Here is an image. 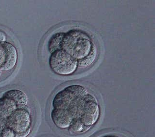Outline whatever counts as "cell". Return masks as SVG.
<instances>
[{
    "label": "cell",
    "instance_id": "6da1fadb",
    "mask_svg": "<svg viewBox=\"0 0 155 137\" xmlns=\"http://www.w3.org/2000/svg\"><path fill=\"white\" fill-rule=\"evenodd\" d=\"M93 45L91 39L85 32L80 30H71L65 33L61 49L79 60L90 53Z\"/></svg>",
    "mask_w": 155,
    "mask_h": 137
},
{
    "label": "cell",
    "instance_id": "7a4b0ae2",
    "mask_svg": "<svg viewBox=\"0 0 155 137\" xmlns=\"http://www.w3.org/2000/svg\"><path fill=\"white\" fill-rule=\"evenodd\" d=\"M33 124V118L30 111L26 107H21L10 116L6 121L5 128L12 129L17 137H28L31 132Z\"/></svg>",
    "mask_w": 155,
    "mask_h": 137
},
{
    "label": "cell",
    "instance_id": "3957f363",
    "mask_svg": "<svg viewBox=\"0 0 155 137\" xmlns=\"http://www.w3.org/2000/svg\"><path fill=\"white\" fill-rule=\"evenodd\" d=\"M49 65L57 75L67 76L73 74L78 68V60L62 49L58 50L51 55Z\"/></svg>",
    "mask_w": 155,
    "mask_h": 137
},
{
    "label": "cell",
    "instance_id": "277c9868",
    "mask_svg": "<svg viewBox=\"0 0 155 137\" xmlns=\"http://www.w3.org/2000/svg\"><path fill=\"white\" fill-rule=\"evenodd\" d=\"M88 94V90L82 85H74L67 86L58 92L53 99L54 108L67 109L72 102L78 98Z\"/></svg>",
    "mask_w": 155,
    "mask_h": 137
},
{
    "label": "cell",
    "instance_id": "5b68a950",
    "mask_svg": "<svg viewBox=\"0 0 155 137\" xmlns=\"http://www.w3.org/2000/svg\"><path fill=\"white\" fill-rule=\"evenodd\" d=\"M100 114V107L97 99L88 93L81 109L79 119L85 126L91 128L97 123Z\"/></svg>",
    "mask_w": 155,
    "mask_h": 137
},
{
    "label": "cell",
    "instance_id": "8992f818",
    "mask_svg": "<svg viewBox=\"0 0 155 137\" xmlns=\"http://www.w3.org/2000/svg\"><path fill=\"white\" fill-rule=\"evenodd\" d=\"M18 54L15 46L11 43L5 42L0 43V70L11 71L18 62Z\"/></svg>",
    "mask_w": 155,
    "mask_h": 137
},
{
    "label": "cell",
    "instance_id": "52a82bcc",
    "mask_svg": "<svg viewBox=\"0 0 155 137\" xmlns=\"http://www.w3.org/2000/svg\"><path fill=\"white\" fill-rule=\"evenodd\" d=\"M18 106L14 101L6 96L0 98V133L5 128L6 121Z\"/></svg>",
    "mask_w": 155,
    "mask_h": 137
},
{
    "label": "cell",
    "instance_id": "ba28073f",
    "mask_svg": "<svg viewBox=\"0 0 155 137\" xmlns=\"http://www.w3.org/2000/svg\"><path fill=\"white\" fill-rule=\"evenodd\" d=\"M51 118L55 126L59 129H68L72 119L66 109L54 108L51 114Z\"/></svg>",
    "mask_w": 155,
    "mask_h": 137
},
{
    "label": "cell",
    "instance_id": "9c48e42d",
    "mask_svg": "<svg viewBox=\"0 0 155 137\" xmlns=\"http://www.w3.org/2000/svg\"><path fill=\"white\" fill-rule=\"evenodd\" d=\"M3 95L14 101L18 106L26 107L28 103V98L27 95L19 89H14L7 90L4 93Z\"/></svg>",
    "mask_w": 155,
    "mask_h": 137
},
{
    "label": "cell",
    "instance_id": "30bf717a",
    "mask_svg": "<svg viewBox=\"0 0 155 137\" xmlns=\"http://www.w3.org/2000/svg\"><path fill=\"white\" fill-rule=\"evenodd\" d=\"M65 35L64 32H58L53 34L48 43V48L51 53L58 50L61 49L63 39Z\"/></svg>",
    "mask_w": 155,
    "mask_h": 137
},
{
    "label": "cell",
    "instance_id": "8fae6325",
    "mask_svg": "<svg viewBox=\"0 0 155 137\" xmlns=\"http://www.w3.org/2000/svg\"><path fill=\"white\" fill-rule=\"evenodd\" d=\"M97 56V48L94 44L90 53L85 58L78 60V66L81 68H86L90 66L95 61Z\"/></svg>",
    "mask_w": 155,
    "mask_h": 137
},
{
    "label": "cell",
    "instance_id": "7c38bea8",
    "mask_svg": "<svg viewBox=\"0 0 155 137\" xmlns=\"http://www.w3.org/2000/svg\"><path fill=\"white\" fill-rule=\"evenodd\" d=\"M91 128L85 126L79 119L72 120L71 124L68 128L69 131L73 133H81L85 132Z\"/></svg>",
    "mask_w": 155,
    "mask_h": 137
},
{
    "label": "cell",
    "instance_id": "4fadbf2b",
    "mask_svg": "<svg viewBox=\"0 0 155 137\" xmlns=\"http://www.w3.org/2000/svg\"><path fill=\"white\" fill-rule=\"evenodd\" d=\"M0 137H17L16 134L12 129L5 128L0 133Z\"/></svg>",
    "mask_w": 155,
    "mask_h": 137
},
{
    "label": "cell",
    "instance_id": "5bb4252c",
    "mask_svg": "<svg viewBox=\"0 0 155 137\" xmlns=\"http://www.w3.org/2000/svg\"><path fill=\"white\" fill-rule=\"evenodd\" d=\"M7 35L5 32L0 30V43L6 42Z\"/></svg>",
    "mask_w": 155,
    "mask_h": 137
},
{
    "label": "cell",
    "instance_id": "9a60e30c",
    "mask_svg": "<svg viewBox=\"0 0 155 137\" xmlns=\"http://www.w3.org/2000/svg\"><path fill=\"white\" fill-rule=\"evenodd\" d=\"M116 137L115 136H112V135H107V136H104V137Z\"/></svg>",
    "mask_w": 155,
    "mask_h": 137
},
{
    "label": "cell",
    "instance_id": "2e32d148",
    "mask_svg": "<svg viewBox=\"0 0 155 137\" xmlns=\"http://www.w3.org/2000/svg\"><path fill=\"white\" fill-rule=\"evenodd\" d=\"M2 73V72L1 70H0V78H1V77Z\"/></svg>",
    "mask_w": 155,
    "mask_h": 137
}]
</instances>
